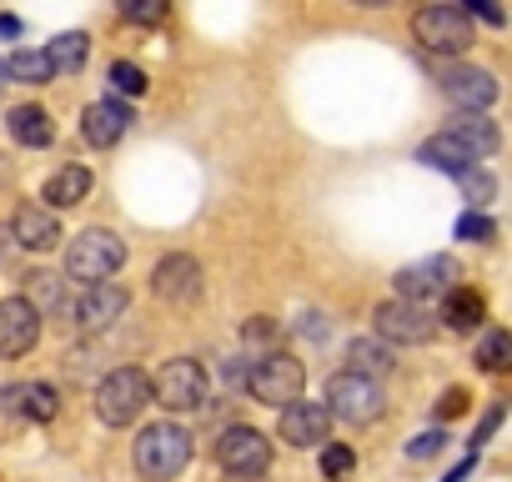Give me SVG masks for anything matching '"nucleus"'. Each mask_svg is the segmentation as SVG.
I'll list each match as a JSON object with an SVG mask.
<instances>
[{
  "mask_svg": "<svg viewBox=\"0 0 512 482\" xmlns=\"http://www.w3.org/2000/svg\"><path fill=\"white\" fill-rule=\"evenodd\" d=\"M277 432H282V442H292V447H322V442H327V432H332V417H327V407H322V402L297 397V402H287V407H282Z\"/></svg>",
  "mask_w": 512,
  "mask_h": 482,
  "instance_id": "4468645a",
  "label": "nucleus"
},
{
  "mask_svg": "<svg viewBox=\"0 0 512 482\" xmlns=\"http://www.w3.org/2000/svg\"><path fill=\"white\" fill-rule=\"evenodd\" d=\"M146 402H151V377L141 367H116L96 387V417L106 427H131L146 412Z\"/></svg>",
  "mask_w": 512,
  "mask_h": 482,
  "instance_id": "423d86ee",
  "label": "nucleus"
},
{
  "mask_svg": "<svg viewBox=\"0 0 512 482\" xmlns=\"http://www.w3.org/2000/svg\"><path fill=\"white\" fill-rule=\"evenodd\" d=\"M477 362H482V372H507L512 367V337L502 327H492L477 347Z\"/></svg>",
  "mask_w": 512,
  "mask_h": 482,
  "instance_id": "bb28decb",
  "label": "nucleus"
},
{
  "mask_svg": "<svg viewBox=\"0 0 512 482\" xmlns=\"http://www.w3.org/2000/svg\"><path fill=\"white\" fill-rule=\"evenodd\" d=\"M352 472H357V452L347 442H322V477L327 482H342Z\"/></svg>",
  "mask_w": 512,
  "mask_h": 482,
  "instance_id": "c85d7f7f",
  "label": "nucleus"
},
{
  "mask_svg": "<svg viewBox=\"0 0 512 482\" xmlns=\"http://www.w3.org/2000/svg\"><path fill=\"white\" fill-rule=\"evenodd\" d=\"M86 56H91V36H86V31H61V36L46 46V61H51V71H56V76L81 71V66H86Z\"/></svg>",
  "mask_w": 512,
  "mask_h": 482,
  "instance_id": "5701e85b",
  "label": "nucleus"
},
{
  "mask_svg": "<svg viewBox=\"0 0 512 482\" xmlns=\"http://www.w3.org/2000/svg\"><path fill=\"white\" fill-rule=\"evenodd\" d=\"M502 417H507V407H502V402H492V407H487V417H482V422H477V432H472V447H482V442L502 427Z\"/></svg>",
  "mask_w": 512,
  "mask_h": 482,
  "instance_id": "c9c22d12",
  "label": "nucleus"
},
{
  "mask_svg": "<svg viewBox=\"0 0 512 482\" xmlns=\"http://www.w3.org/2000/svg\"><path fill=\"white\" fill-rule=\"evenodd\" d=\"M216 462L231 477H262L272 467V437L256 432V427H226L216 442Z\"/></svg>",
  "mask_w": 512,
  "mask_h": 482,
  "instance_id": "1a4fd4ad",
  "label": "nucleus"
},
{
  "mask_svg": "<svg viewBox=\"0 0 512 482\" xmlns=\"http://www.w3.org/2000/svg\"><path fill=\"white\" fill-rule=\"evenodd\" d=\"M447 141H457L472 161H482V156H497V146H502V131H497V121H487L482 111H457L452 121H447V131H442Z\"/></svg>",
  "mask_w": 512,
  "mask_h": 482,
  "instance_id": "f3484780",
  "label": "nucleus"
},
{
  "mask_svg": "<svg viewBox=\"0 0 512 482\" xmlns=\"http://www.w3.org/2000/svg\"><path fill=\"white\" fill-rule=\"evenodd\" d=\"M11 136H16V146L41 151V146L56 141V121H51L46 106H16V111H11Z\"/></svg>",
  "mask_w": 512,
  "mask_h": 482,
  "instance_id": "aec40b11",
  "label": "nucleus"
},
{
  "mask_svg": "<svg viewBox=\"0 0 512 482\" xmlns=\"http://www.w3.org/2000/svg\"><path fill=\"white\" fill-rule=\"evenodd\" d=\"M11 236L21 241L26 252H51V247H61V221H56V211L26 201V206H16V216H11Z\"/></svg>",
  "mask_w": 512,
  "mask_h": 482,
  "instance_id": "a211bd4d",
  "label": "nucleus"
},
{
  "mask_svg": "<svg viewBox=\"0 0 512 482\" xmlns=\"http://www.w3.org/2000/svg\"><path fill=\"white\" fill-rule=\"evenodd\" d=\"M151 292H156L161 302H171V307H191V302L201 297V262L186 257V252L161 257L156 272H151Z\"/></svg>",
  "mask_w": 512,
  "mask_h": 482,
  "instance_id": "f8f14e48",
  "label": "nucleus"
},
{
  "mask_svg": "<svg viewBox=\"0 0 512 482\" xmlns=\"http://www.w3.org/2000/svg\"><path fill=\"white\" fill-rule=\"evenodd\" d=\"M171 11V0H121V21L126 26H161Z\"/></svg>",
  "mask_w": 512,
  "mask_h": 482,
  "instance_id": "7c9ffc66",
  "label": "nucleus"
},
{
  "mask_svg": "<svg viewBox=\"0 0 512 482\" xmlns=\"http://www.w3.org/2000/svg\"><path fill=\"white\" fill-rule=\"evenodd\" d=\"M442 442H447V432H442V427H432V432H422V437H412V442H407V457H417V462H422V457L442 452Z\"/></svg>",
  "mask_w": 512,
  "mask_h": 482,
  "instance_id": "f704fd0d",
  "label": "nucleus"
},
{
  "mask_svg": "<svg viewBox=\"0 0 512 482\" xmlns=\"http://www.w3.org/2000/svg\"><path fill=\"white\" fill-rule=\"evenodd\" d=\"M106 81H111L116 101H121V96H141V91H146V71H141L136 61H111Z\"/></svg>",
  "mask_w": 512,
  "mask_h": 482,
  "instance_id": "c756f323",
  "label": "nucleus"
},
{
  "mask_svg": "<svg viewBox=\"0 0 512 482\" xmlns=\"http://www.w3.org/2000/svg\"><path fill=\"white\" fill-rule=\"evenodd\" d=\"M417 161H422V166H437V171H447V176H452V171H462V166H477V161H472L457 141H447L442 131H437V136H427V141L417 146Z\"/></svg>",
  "mask_w": 512,
  "mask_h": 482,
  "instance_id": "393cba45",
  "label": "nucleus"
},
{
  "mask_svg": "<svg viewBox=\"0 0 512 482\" xmlns=\"http://www.w3.org/2000/svg\"><path fill=\"white\" fill-rule=\"evenodd\" d=\"M457 282H462V267H457V257L437 252V257H422V262L402 267V272L392 277V292H397V302L427 307V302H442V297H447Z\"/></svg>",
  "mask_w": 512,
  "mask_h": 482,
  "instance_id": "0eeeda50",
  "label": "nucleus"
},
{
  "mask_svg": "<svg viewBox=\"0 0 512 482\" xmlns=\"http://www.w3.org/2000/svg\"><path fill=\"white\" fill-rule=\"evenodd\" d=\"M41 342V307L31 297L0 302V357H26Z\"/></svg>",
  "mask_w": 512,
  "mask_h": 482,
  "instance_id": "9b49d317",
  "label": "nucleus"
},
{
  "mask_svg": "<svg viewBox=\"0 0 512 482\" xmlns=\"http://www.w3.org/2000/svg\"><path fill=\"white\" fill-rule=\"evenodd\" d=\"M206 392H211V382H206V367L196 357H171L151 377V397L166 412H201L206 407Z\"/></svg>",
  "mask_w": 512,
  "mask_h": 482,
  "instance_id": "6e6552de",
  "label": "nucleus"
},
{
  "mask_svg": "<svg viewBox=\"0 0 512 482\" xmlns=\"http://www.w3.org/2000/svg\"><path fill=\"white\" fill-rule=\"evenodd\" d=\"M241 337H246L251 347H262V352H272V342H277V327H272V317H251Z\"/></svg>",
  "mask_w": 512,
  "mask_h": 482,
  "instance_id": "72a5a7b5",
  "label": "nucleus"
},
{
  "mask_svg": "<svg viewBox=\"0 0 512 482\" xmlns=\"http://www.w3.org/2000/svg\"><path fill=\"white\" fill-rule=\"evenodd\" d=\"M372 322H377V342H387V347H422V342H432V312L427 307H412V302H382L377 312H372Z\"/></svg>",
  "mask_w": 512,
  "mask_h": 482,
  "instance_id": "9d476101",
  "label": "nucleus"
},
{
  "mask_svg": "<svg viewBox=\"0 0 512 482\" xmlns=\"http://www.w3.org/2000/svg\"><path fill=\"white\" fill-rule=\"evenodd\" d=\"M6 81H21V86H46V81H56V71H51L46 51H16V56H6Z\"/></svg>",
  "mask_w": 512,
  "mask_h": 482,
  "instance_id": "a878e982",
  "label": "nucleus"
},
{
  "mask_svg": "<svg viewBox=\"0 0 512 482\" xmlns=\"http://www.w3.org/2000/svg\"><path fill=\"white\" fill-rule=\"evenodd\" d=\"M347 372H357V377H382V372H392V347L387 342H377V337H357L352 347H347Z\"/></svg>",
  "mask_w": 512,
  "mask_h": 482,
  "instance_id": "b1692460",
  "label": "nucleus"
},
{
  "mask_svg": "<svg viewBox=\"0 0 512 482\" xmlns=\"http://www.w3.org/2000/svg\"><path fill=\"white\" fill-rule=\"evenodd\" d=\"M91 196V171L86 166H61L46 186H41V201L46 211H66V206H81Z\"/></svg>",
  "mask_w": 512,
  "mask_h": 482,
  "instance_id": "6ab92c4d",
  "label": "nucleus"
},
{
  "mask_svg": "<svg viewBox=\"0 0 512 482\" xmlns=\"http://www.w3.org/2000/svg\"><path fill=\"white\" fill-rule=\"evenodd\" d=\"M352 6H362V11H377V6H392V0H352Z\"/></svg>",
  "mask_w": 512,
  "mask_h": 482,
  "instance_id": "58836bf2",
  "label": "nucleus"
},
{
  "mask_svg": "<svg viewBox=\"0 0 512 482\" xmlns=\"http://www.w3.org/2000/svg\"><path fill=\"white\" fill-rule=\"evenodd\" d=\"M191 457H196V442H191V432H186L181 422H151V427H141L136 442H131V462H136V472H141L146 482H171V477H181V472L191 467Z\"/></svg>",
  "mask_w": 512,
  "mask_h": 482,
  "instance_id": "f257e3e1",
  "label": "nucleus"
},
{
  "mask_svg": "<svg viewBox=\"0 0 512 482\" xmlns=\"http://www.w3.org/2000/svg\"><path fill=\"white\" fill-rule=\"evenodd\" d=\"M322 407H327V417L332 422H347V427H372L382 412H387V392H382V382H372V377H357V372H332L327 377V397H322Z\"/></svg>",
  "mask_w": 512,
  "mask_h": 482,
  "instance_id": "7ed1b4c3",
  "label": "nucleus"
},
{
  "mask_svg": "<svg viewBox=\"0 0 512 482\" xmlns=\"http://www.w3.org/2000/svg\"><path fill=\"white\" fill-rule=\"evenodd\" d=\"M497 236V226L482 216V211H467V216H457V241H492Z\"/></svg>",
  "mask_w": 512,
  "mask_h": 482,
  "instance_id": "2f4dec72",
  "label": "nucleus"
},
{
  "mask_svg": "<svg viewBox=\"0 0 512 482\" xmlns=\"http://www.w3.org/2000/svg\"><path fill=\"white\" fill-rule=\"evenodd\" d=\"M126 267V241L111 231V226H86L71 236V252H66V277L71 282H111L116 272Z\"/></svg>",
  "mask_w": 512,
  "mask_h": 482,
  "instance_id": "f03ea898",
  "label": "nucleus"
},
{
  "mask_svg": "<svg viewBox=\"0 0 512 482\" xmlns=\"http://www.w3.org/2000/svg\"><path fill=\"white\" fill-rule=\"evenodd\" d=\"M452 6H457V11L467 16V21H472V16H482L487 26H502V21H507V16H502V6H497V0H452Z\"/></svg>",
  "mask_w": 512,
  "mask_h": 482,
  "instance_id": "473e14b6",
  "label": "nucleus"
},
{
  "mask_svg": "<svg viewBox=\"0 0 512 482\" xmlns=\"http://www.w3.org/2000/svg\"><path fill=\"white\" fill-rule=\"evenodd\" d=\"M462 407H467V397H462V392H457V387H452V392H447V397H442V417H457V412H462Z\"/></svg>",
  "mask_w": 512,
  "mask_h": 482,
  "instance_id": "e433bc0d",
  "label": "nucleus"
},
{
  "mask_svg": "<svg viewBox=\"0 0 512 482\" xmlns=\"http://www.w3.org/2000/svg\"><path fill=\"white\" fill-rule=\"evenodd\" d=\"M412 41L432 56H462V51H472L477 26L452 6V0H427V6H417V16H412Z\"/></svg>",
  "mask_w": 512,
  "mask_h": 482,
  "instance_id": "20e7f679",
  "label": "nucleus"
},
{
  "mask_svg": "<svg viewBox=\"0 0 512 482\" xmlns=\"http://www.w3.org/2000/svg\"><path fill=\"white\" fill-rule=\"evenodd\" d=\"M472 467H477V452H467V457H462V462H457V467H452V472L442 477V482H462V477H467Z\"/></svg>",
  "mask_w": 512,
  "mask_h": 482,
  "instance_id": "4c0bfd02",
  "label": "nucleus"
},
{
  "mask_svg": "<svg viewBox=\"0 0 512 482\" xmlns=\"http://www.w3.org/2000/svg\"><path fill=\"white\" fill-rule=\"evenodd\" d=\"M131 106L126 101H116V96H106V101H96V106H86L81 111V136L96 146V151H111L126 131H131Z\"/></svg>",
  "mask_w": 512,
  "mask_h": 482,
  "instance_id": "2eb2a0df",
  "label": "nucleus"
},
{
  "mask_svg": "<svg viewBox=\"0 0 512 482\" xmlns=\"http://www.w3.org/2000/svg\"><path fill=\"white\" fill-rule=\"evenodd\" d=\"M442 96L457 111H487L497 101V76L482 66H447L442 71Z\"/></svg>",
  "mask_w": 512,
  "mask_h": 482,
  "instance_id": "ddd939ff",
  "label": "nucleus"
},
{
  "mask_svg": "<svg viewBox=\"0 0 512 482\" xmlns=\"http://www.w3.org/2000/svg\"><path fill=\"white\" fill-rule=\"evenodd\" d=\"M126 302H131V292H126L121 282H96V287H86V297L76 302V327H81V332H106L111 322H121Z\"/></svg>",
  "mask_w": 512,
  "mask_h": 482,
  "instance_id": "dca6fc26",
  "label": "nucleus"
},
{
  "mask_svg": "<svg viewBox=\"0 0 512 482\" xmlns=\"http://www.w3.org/2000/svg\"><path fill=\"white\" fill-rule=\"evenodd\" d=\"M482 317H487V302H482L472 287H452V292L442 297V322H447L452 332H472V327H482Z\"/></svg>",
  "mask_w": 512,
  "mask_h": 482,
  "instance_id": "4be33fe9",
  "label": "nucleus"
},
{
  "mask_svg": "<svg viewBox=\"0 0 512 482\" xmlns=\"http://www.w3.org/2000/svg\"><path fill=\"white\" fill-rule=\"evenodd\" d=\"M6 397H11L16 412L31 417V422H56V412H61V397H56L51 382H21V387H11Z\"/></svg>",
  "mask_w": 512,
  "mask_h": 482,
  "instance_id": "412c9836",
  "label": "nucleus"
},
{
  "mask_svg": "<svg viewBox=\"0 0 512 482\" xmlns=\"http://www.w3.org/2000/svg\"><path fill=\"white\" fill-rule=\"evenodd\" d=\"M0 76H6V61H0Z\"/></svg>",
  "mask_w": 512,
  "mask_h": 482,
  "instance_id": "ea45409f",
  "label": "nucleus"
},
{
  "mask_svg": "<svg viewBox=\"0 0 512 482\" xmlns=\"http://www.w3.org/2000/svg\"><path fill=\"white\" fill-rule=\"evenodd\" d=\"M452 181L467 191V201H472V206H487V201L497 196V181H492L482 166H462V171H452Z\"/></svg>",
  "mask_w": 512,
  "mask_h": 482,
  "instance_id": "cd10ccee",
  "label": "nucleus"
},
{
  "mask_svg": "<svg viewBox=\"0 0 512 482\" xmlns=\"http://www.w3.org/2000/svg\"><path fill=\"white\" fill-rule=\"evenodd\" d=\"M241 387L256 397V402H267V407H287V402H297L302 397V387H307V367L292 357V352H262L251 367H246V377H241Z\"/></svg>",
  "mask_w": 512,
  "mask_h": 482,
  "instance_id": "39448f33",
  "label": "nucleus"
}]
</instances>
